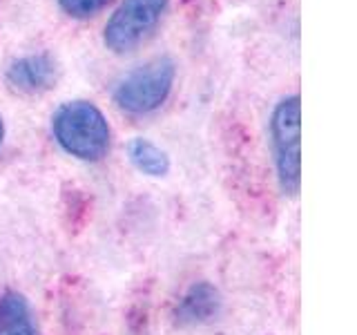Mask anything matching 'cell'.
<instances>
[{
    "label": "cell",
    "instance_id": "obj_1",
    "mask_svg": "<svg viewBox=\"0 0 357 335\" xmlns=\"http://www.w3.org/2000/svg\"><path fill=\"white\" fill-rule=\"evenodd\" d=\"M54 139L81 161H100L109 150L112 130L105 114L89 100H70L52 119Z\"/></svg>",
    "mask_w": 357,
    "mask_h": 335
},
{
    "label": "cell",
    "instance_id": "obj_6",
    "mask_svg": "<svg viewBox=\"0 0 357 335\" xmlns=\"http://www.w3.org/2000/svg\"><path fill=\"white\" fill-rule=\"evenodd\" d=\"M0 335H38L31 308L20 293L0 297Z\"/></svg>",
    "mask_w": 357,
    "mask_h": 335
},
{
    "label": "cell",
    "instance_id": "obj_2",
    "mask_svg": "<svg viewBox=\"0 0 357 335\" xmlns=\"http://www.w3.org/2000/svg\"><path fill=\"white\" fill-rule=\"evenodd\" d=\"M271 143L279 188L295 197L301 186V100L297 94L277 103L271 119Z\"/></svg>",
    "mask_w": 357,
    "mask_h": 335
},
{
    "label": "cell",
    "instance_id": "obj_7",
    "mask_svg": "<svg viewBox=\"0 0 357 335\" xmlns=\"http://www.w3.org/2000/svg\"><path fill=\"white\" fill-rule=\"evenodd\" d=\"M219 308V295L210 284L201 282L183 295L181 304L176 308V320L181 324H197L206 322L217 313Z\"/></svg>",
    "mask_w": 357,
    "mask_h": 335
},
{
    "label": "cell",
    "instance_id": "obj_5",
    "mask_svg": "<svg viewBox=\"0 0 357 335\" xmlns=\"http://www.w3.org/2000/svg\"><path fill=\"white\" fill-rule=\"evenodd\" d=\"M7 81L11 87L25 94H40L56 81V65L47 54L22 56L7 67Z\"/></svg>",
    "mask_w": 357,
    "mask_h": 335
},
{
    "label": "cell",
    "instance_id": "obj_8",
    "mask_svg": "<svg viewBox=\"0 0 357 335\" xmlns=\"http://www.w3.org/2000/svg\"><path fill=\"white\" fill-rule=\"evenodd\" d=\"M128 154H130V161L134 163V168L148 177H163V174H167V170H170V159H167V154L150 139H143V137L132 139L128 143Z\"/></svg>",
    "mask_w": 357,
    "mask_h": 335
},
{
    "label": "cell",
    "instance_id": "obj_4",
    "mask_svg": "<svg viewBox=\"0 0 357 335\" xmlns=\"http://www.w3.org/2000/svg\"><path fill=\"white\" fill-rule=\"evenodd\" d=\"M167 0H123L105 25L103 40L116 54L132 52L156 27Z\"/></svg>",
    "mask_w": 357,
    "mask_h": 335
},
{
    "label": "cell",
    "instance_id": "obj_3",
    "mask_svg": "<svg viewBox=\"0 0 357 335\" xmlns=\"http://www.w3.org/2000/svg\"><path fill=\"white\" fill-rule=\"evenodd\" d=\"M176 76L172 59L161 56L132 70L114 89V103L128 114H148L165 103Z\"/></svg>",
    "mask_w": 357,
    "mask_h": 335
},
{
    "label": "cell",
    "instance_id": "obj_9",
    "mask_svg": "<svg viewBox=\"0 0 357 335\" xmlns=\"http://www.w3.org/2000/svg\"><path fill=\"white\" fill-rule=\"evenodd\" d=\"M112 0H59V7L72 18H89L105 9Z\"/></svg>",
    "mask_w": 357,
    "mask_h": 335
},
{
    "label": "cell",
    "instance_id": "obj_10",
    "mask_svg": "<svg viewBox=\"0 0 357 335\" xmlns=\"http://www.w3.org/2000/svg\"><path fill=\"white\" fill-rule=\"evenodd\" d=\"M3 139H5V123L3 117H0V145H3Z\"/></svg>",
    "mask_w": 357,
    "mask_h": 335
}]
</instances>
